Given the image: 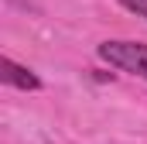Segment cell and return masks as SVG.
<instances>
[{
  "instance_id": "cell-1",
  "label": "cell",
  "mask_w": 147,
  "mask_h": 144,
  "mask_svg": "<svg viewBox=\"0 0 147 144\" xmlns=\"http://www.w3.org/2000/svg\"><path fill=\"white\" fill-rule=\"evenodd\" d=\"M99 58L123 72H134V75L147 79V45H140V41H103Z\"/></svg>"
},
{
  "instance_id": "cell-2",
  "label": "cell",
  "mask_w": 147,
  "mask_h": 144,
  "mask_svg": "<svg viewBox=\"0 0 147 144\" xmlns=\"http://www.w3.org/2000/svg\"><path fill=\"white\" fill-rule=\"evenodd\" d=\"M0 79H3L7 86L24 89V93H34V89H41V79H38L34 72L28 69V65H17L14 58H0Z\"/></svg>"
},
{
  "instance_id": "cell-3",
  "label": "cell",
  "mask_w": 147,
  "mask_h": 144,
  "mask_svg": "<svg viewBox=\"0 0 147 144\" xmlns=\"http://www.w3.org/2000/svg\"><path fill=\"white\" fill-rule=\"evenodd\" d=\"M127 10H134L137 17H147V0H120Z\"/></svg>"
}]
</instances>
